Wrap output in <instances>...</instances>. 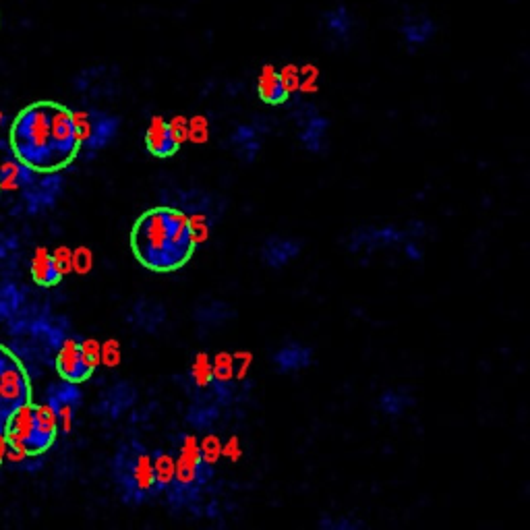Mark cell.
<instances>
[{
  "mask_svg": "<svg viewBox=\"0 0 530 530\" xmlns=\"http://www.w3.org/2000/svg\"><path fill=\"white\" fill-rule=\"evenodd\" d=\"M9 143L21 166L40 174H52L75 162L83 137L75 123V112L67 106L34 102L13 119Z\"/></svg>",
  "mask_w": 530,
  "mask_h": 530,
  "instance_id": "6da1fadb",
  "label": "cell"
},
{
  "mask_svg": "<svg viewBox=\"0 0 530 530\" xmlns=\"http://www.w3.org/2000/svg\"><path fill=\"white\" fill-rule=\"evenodd\" d=\"M131 251L150 272L168 274L185 268L197 247L193 220L174 208L143 212L131 228Z\"/></svg>",
  "mask_w": 530,
  "mask_h": 530,
  "instance_id": "7a4b0ae2",
  "label": "cell"
},
{
  "mask_svg": "<svg viewBox=\"0 0 530 530\" xmlns=\"http://www.w3.org/2000/svg\"><path fill=\"white\" fill-rule=\"evenodd\" d=\"M58 421L61 415L50 404H36L34 400L21 404L5 427L9 448L19 456L46 454L58 437Z\"/></svg>",
  "mask_w": 530,
  "mask_h": 530,
  "instance_id": "3957f363",
  "label": "cell"
},
{
  "mask_svg": "<svg viewBox=\"0 0 530 530\" xmlns=\"http://www.w3.org/2000/svg\"><path fill=\"white\" fill-rule=\"evenodd\" d=\"M29 400H34V388L23 361L9 346L0 344V433H5L13 412Z\"/></svg>",
  "mask_w": 530,
  "mask_h": 530,
  "instance_id": "277c9868",
  "label": "cell"
},
{
  "mask_svg": "<svg viewBox=\"0 0 530 530\" xmlns=\"http://www.w3.org/2000/svg\"><path fill=\"white\" fill-rule=\"evenodd\" d=\"M427 228L425 222L415 220L408 222L406 226H367L352 234L350 249L352 253H375L379 249H390V247H402L410 237L425 239Z\"/></svg>",
  "mask_w": 530,
  "mask_h": 530,
  "instance_id": "5b68a950",
  "label": "cell"
},
{
  "mask_svg": "<svg viewBox=\"0 0 530 530\" xmlns=\"http://www.w3.org/2000/svg\"><path fill=\"white\" fill-rule=\"evenodd\" d=\"M119 477L125 485V493L133 497H143L150 489H154L156 481V462L143 448L135 444V450L121 452Z\"/></svg>",
  "mask_w": 530,
  "mask_h": 530,
  "instance_id": "8992f818",
  "label": "cell"
},
{
  "mask_svg": "<svg viewBox=\"0 0 530 530\" xmlns=\"http://www.w3.org/2000/svg\"><path fill=\"white\" fill-rule=\"evenodd\" d=\"M56 371L65 381H69V384H83V381L94 375V371L83 361L81 342L69 338L61 344L56 355Z\"/></svg>",
  "mask_w": 530,
  "mask_h": 530,
  "instance_id": "52a82bcc",
  "label": "cell"
},
{
  "mask_svg": "<svg viewBox=\"0 0 530 530\" xmlns=\"http://www.w3.org/2000/svg\"><path fill=\"white\" fill-rule=\"evenodd\" d=\"M145 147L154 158L164 160V158H172L176 152H179L181 143L174 139L170 123L162 119V116H154L145 131Z\"/></svg>",
  "mask_w": 530,
  "mask_h": 530,
  "instance_id": "ba28073f",
  "label": "cell"
},
{
  "mask_svg": "<svg viewBox=\"0 0 530 530\" xmlns=\"http://www.w3.org/2000/svg\"><path fill=\"white\" fill-rule=\"evenodd\" d=\"M400 34L410 50L423 48L435 36V21L423 13H410L400 23Z\"/></svg>",
  "mask_w": 530,
  "mask_h": 530,
  "instance_id": "9c48e42d",
  "label": "cell"
},
{
  "mask_svg": "<svg viewBox=\"0 0 530 530\" xmlns=\"http://www.w3.org/2000/svg\"><path fill=\"white\" fill-rule=\"evenodd\" d=\"M201 464H203L201 446L197 444V439L193 435H189L183 441L179 460H176V483H179L181 487L193 485Z\"/></svg>",
  "mask_w": 530,
  "mask_h": 530,
  "instance_id": "30bf717a",
  "label": "cell"
},
{
  "mask_svg": "<svg viewBox=\"0 0 530 530\" xmlns=\"http://www.w3.org/2000/svg\"><path fill=\"white\" fill-rule=\"evenodd\" d=\"M257 94L261 102L270 106H280L288 100L290 92L282 79V73L276 71L272 65H265L257 77Z\"/></svg>",
  "mask_w": 530,
  "mask_h": 530,
  "instance_id": "8fae6325",
  "label": "cell"
},
{
  "mask_svg": "<svg viewBox=\"0 0 530 530\" xmlns=\"http://www.w3.org/2000/svg\"><path fill=\"white\" fill-rule=\"evenodd\" d=\"M32 278H34V282L38 286H44V288L61 284L63 278H65L63 270L58 268L54 253H50L46 247H38L34 251V257H32Z\"/></svg>",
  "mask_w": 530,
  "mask_h": 530,
  "instance_id": "7c38bea8",
  "label": "cell"
},
{
  "mask_svg": "<svg viewBox=\"0 0 530 530\" xmlns=\"http://www.w3.org/2000/svg\"><path fill=\"white\" fill-rule=\"evenodd\" d=\"M412 404H415V398L404 388H390L377 398V408L390 419L402 417Z\"/></svg>",
  "mask_w": 530,
  "mask_h": 530,
  "instance_id": "4fadbf2b",
  "label": "cell"
},
{
  "mask_svg": "<svg viewBox=\"0 0 530 530\" xmlns=\"http://www.w3.org/2000/svg\"><path fill=\"white\" fill-rule=\"evenodd\" d=\"M311 363V350L305 348V346H299V344H292L288 348H284L280 355H278V365L282 369H305L307 365Z\"/></svg>",
  "mask_w": 530,
  "mask_h": 530,
  "instance_id": "5bb4252c",
  "label": "cell"
},
{
  "mask_svg": "<svg viewBox=\"0 0 530 530\" xmlns=\"http://www.w3.org/2000/svg\"><path fill=\"white\" fill-rule=\"evenodd\" d=\"M326 27L330 29V34L338 40H346L350 36L352 29V19L344 7L332 11L326 15Z\"/></svg>",
  "mask_w": 530,
  "mask_h": 530,
  "instance_id": "9a60e30c",
  "label": "cell"
},
{
  "mask_svg": "<svg viewBox=\"0 0 530 530\" xmlns=\"http://www.w3.org/2000/svg\"><path fill=\"white\" fill-rule=\"evenodd\" d=\"M326 129H328V121L321 119V116H313V119L307 123V129L303 133V141L311 152L321 150L323 137H326Z\"/></svg>",
  "mask_w": 530,
  "mask_h": 530,
  "instance_id": "2e32d148",
  "label": "cell"
},
{
  "mask_svg": "<svg viewBox=\"0 0 530 530\" xmlns=\"http://www.w3.org/2000/svg\"><path fill=\"white\" fill-rule=\"evenodd\" d=\"M191 377L195 379V384L199 388H205L212 381L214 367H212V361L208 355H205V352H199V355L195 357V363L191 367Z\"/></svg>",
  "mask_w": 530,
  "mask_h": 530,
  "instance_id": "e0dca14e",
  "label": "cell"
},
{
  "mask_svg": "<svg viewBox=\"0 0 530 530\" xmlns=\"http://www.w3.org/2000/svg\"><path fill=\"white\" fill-rule=\"evenodd\" d=\"M154 462H156V481L160 485H170L176 479V462L166 454H160Z\"/></svg>",
  "mask_w": 530,
  "mask_h": 530,
  "instance_id": "ac0fdd59",
  "label": "cell"
},
{
  "mask_svg": "<svg viewBox=\"0 0 530 530\" xmlns=\"http://www.w3.org/2000/svg\"><path fill=\"white\" fill-rule=\"evenodd\" d=\"M81 355L85 365L90 367L92 371H96V367L102 363V346L96 340H83L81 342Z\"/></svg>",
  "mask_w": 530,
  "mask_h": 530,
  "instance_id": "d6986e66",
  "label": "cell"
},
{
  "mask_svg": "<svg viewBox=\"0 0 530 530\" xmlns=\"http://www.w3.org/2000/svg\"><path fill=\"white\" fill-rule=\"evenodd\" d=\"M274 257L270 259L272 265H282L286 261H290L294 255L299 253V245L292 243V241H276L274 243Z\"/></svg>",
  "mask_w": 530,
  "mask_h": 530,
  "instance_id": "ffe728a7",
  "label": "cell"
},
{
  "mask_svg": "<svg viewBox=\"0 0 530 530\" xmlns=\"http://www.w3.org/2000/svg\"><path fill=\"white\" fill-rule=\"evenodd\" d=\"M222 450L224 448L220 446V441L214 435H210V437H205L203 444H201V458L205 464H214L224 454Z\"/></svg>",
  "mask_w": 530,
  "mask_h": 530,
  "instance_id": "44dd1931",
  "label": "cell"
},
{
  "mask_svg": "<svg viewBox=\"0 0 530 530\" xmlns=\"http://www.w3.org/2000/svg\"><path fill=\"white\" fill-rule=\"evenodd\" d=\"M102 363H106L108 367H116L121 363V346L116 340H108L106 344H102Z\"/></svg>",
  "mask_w": 530,
  "mask_h": 530,
  "instance_id": "7402d4cb",
  "label": "cell"
},
{
  "mask_svg": "<svg viewBox=\"0 0 530 530\" xmlns=\"http://www.w3.org/2000/svg\"><path fill=\"white\" fill-rule=\"evenodd\" d=\"M73 268L79 272V274H85L92 270V253L87 249H77L73 251Z\"/></svg>",
  "mask_w": 530,
  "mask_h": 530,
  "instance_id": "603a6c76",
  "label": "cell"
},
{
  "mask_svg": "<svg viewBox=\"0 0 530 530\" xmlns=\"http://www.w3.org/2000/svg\"><path fill=\"white\" fill-rule=\"evenodd\" d=\"M421 241H423V239L410 237V239L402 245L404 255H406L410 261H421V259H423V247H421Z\"/></svg>",
  "mask_w": 530,
  "mask_h": 530,
  "instance_id": "cb8c5ba5",
  "label": "cell"
},
{
  "mask_svg": "<svg viewBox=\"0 0 530 530\" xmlns=\"http://www.w3.org/2000/svg\"><path fill=\"white\" fill-rule=\"evenodd\" d=\"M54 257H56L58 268L63 270V274H69L73 268V251H69L67 247H61V249L54 251Z\"/></svg>",
  "mask_w": 530,
  "mask_h": 530,
  "instance_id": "d4e9b609",
  "label": "cell"
},
{
  "mask_svg": "<svg viewBox=\"0 0 530 530\" xmlns=\"http://www.w3.org/2000/svg\"><path fill=\"white\" fill-rule=\"evenodd\" d=\"M189 137L193 141H205L208 139V123H205L201 116H197V119L191 121V127H189Z\"/></svg>",
  "mask_w": 530,
  "mask_h": 530,
  "instance_id": "484cf974",
  "label": "cell"
},
{
  "mask_svg": "<svg viewBox=\"0 0 530 530\" xmlns=\"http://www.w3.org/2000/svg\"><path fill=\"white\" fill-rule=\"evenodd\" d=\"M170 129H172L174 139L179 141V143H183L189 137V125H187V119H183V116H176V119L170 123Z\"/></svg>",
  "mask_w": 530,
  "mask_h": 530,
  "instance_id": "4316f807",
  "label": "cell"
},
{
  "mask_svg": "<svg viewBox=\"0 0 530 530\" xmlns=\"http://www.w3.org/2000/svg\"><path fill=\"white\" fill-rule=\"evenodd\" d=\"M230 371H232V361H230V357L228 355H220L218 359H216V365H214V375L218 377V379H228L230 377Z\"/></svg>",
  "mask_w": 530,
  "mask_h": 530,
  "instance_id": "83f0119b",
  "label": "cell"
},
{
  "mask_svg": "<svg viewBox=\"0 0 530 530\" xmlns=\"http://www.w3.org/2000/svg\"><path fill=\"white\" fill-rule=\"evenodd\" d=\"M224 456H230L232 460H237L239 456H241V452H239V439L237 437H232L230 441H228V444L224 446Z\"/></svg>",
  "mask_w": 530,
  "mask_h": 530,
  "instance_id": "f1b7e54d",
  "label": "cell"
},
{
  "mask_svg": "<svg viewBox=\"0 0 530 530\" xmlns=\"http://www.w3.org/2000/svg\"><path fill=\"white\" fill-rule=\"evenodd\" d=\"M9 441H7V437H5V433H0V466H3V462H5V458H7V454H9Z\"/></svg>",
  "mask_w": 530,
  "mask_h": 530,
  "instance_id": "f546056e",
  "label": "cell"
},
{
  "mask_svg": "<svg viewBox=\"0 0 530 530\" xmlns=\"http://www.w3.org/2000/svg\"><path fill=\"white\" fill-rule=\"evenodd\" d=\"M0 191H3V179H0Z\"/></svg>",
  "mask_w": 530,
  "mask_h": 530,
  "instance_id": "4dcf8cb0",
  "label": "cell"
}]
</instances>
